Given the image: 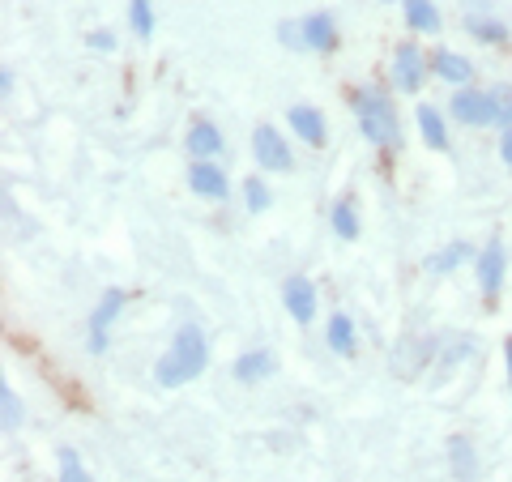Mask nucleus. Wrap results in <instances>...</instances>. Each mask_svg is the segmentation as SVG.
Listing matches in <instances>:
<instances>
[{"label": "nucleus", "mask_w": 512, "mask_h": 482, "mask_svg": "<svg viewBox=\"0 0 512 482\" xmlns=\"http://www.w3.org/2000/svg\"><path fill=\"white\" fill-rule=\"evenodd\" d=\"M286 120H291L295 137H303L308 146H325V120H320V111H312V107H291V111H286Z\"/></svg>", "instance_id": "nucleus-10"}, {"label": "nucleus", "mask_w": 512, "mask_h": 482, "mask_svg": "<svg viewBox=\"0 0 512 482\" xmlns=\"http://www.w3.org/2000/svg\"><path fill=\"white\" fill-rule=\"evenodd\" d=\"M0 406H5V431H18V427H22V401L13 397L9 384L0 389Z\"/></svg>", "instance_id": "nucleus-22"}, {"label": "nucleus", "mask_w": 512, "mask_h": 482, "mask_svg": "<svg viewBox=\"0 0 512 482\" xmlns=\"http://www.w3.org/2000/svg\"><path fill=\"white\" fill-rule=\"evenodd\" d=\"M128 18H133V30L141 39H150L154 35V13H150V0H133L128 5Z\"/></svg>", "instance_id": "nucleus-20"}, {"label": "nucleus", "mask_w": 512, "mask_h": 482, "mask_svg": "<svg viewBox=\"0 0 512 482\" xmlns=\"http://www.w3.org/2000/svg\"><path fill=\"white\" fill-rule=\"evenodd\" d=\"M188 154H197V158H214V154H222L218 128H214V124H192V128H188Z\"/></svg>", "instance_id": "nucleus-14"}, {"label": "nucleus", "mask_w": 512, "mask_h": 482, "mask_svg": "<svg viewBox=\"0 0 512 482\" xmlns=\"http://www.w3.org/2000/svg\"><path fill=\"white\" fill-rule=\"evenodd\" d=\"M466 256H470V248H466V244H461V239H457V244H448L440 256H431V261H427V269H431V273H448L453 265H461V261H466Z\"/></svg>", "instance_id": "nucleus-18"}, {"label": "nucleus", "mask_w": 512, "mask_h": 482, "mask_svg": "<svg viewBox=\"0 0 512 482\" xmlns=\"http://www.w3.org/2000/svg\"><path fill=\"white\" fill-rule=\"evenodd\" d=\"M419 128H423V137H427L431 150H448V133H444V120H440L436 107L419 103Z\"/></svg>", "instance_id": "nucleus-16"}, {"label": "nucleus", "mask_w": 512, "mask_h": 482, "mask_svg": "<svg viewBox=\"0 0 512 482\" xmlns=\"http://www.w3.org/2000/svg\"><path fill=\"white\" fill-rule=\"evenodd\" d=\"M244 197H248V210H265V205H269V188L261 180H248L244 184Z\"/></svg>", "instance_id": "nucleus-26"}, {"label": "nucleus", "mask_w": 512, "mask_h": 482, "mask_svg": "<svg viewBox=\"0 0 512 482\" xmlns=\"http://www.w3.org/2000/svg\"><path fill=\"white\" fill-rule=\"evenodd\" d=\"M252 154H256V163H261L265 171H291L295 167L286 137H278V128H269V124H261L252 133Z\"/></svg>", "instance_id": "nucleus-3"}, {"label": "nucleus", "mask_w": 512, "mask_h": 482, "mask_svg": "<svg viewBox=\"0 0 512 482\" xmlns=\"http://www.w3.org/2000/svg\"><path fill=\"white\" fill-rule=\"evenodd\" d=\"M393 82H397V90H406V94H414V90L423 86V56H419V47H414V43L397 47V56H393Z\"/></svg>", "instance_id": "nucleus-6"}, {"label": "nucleus", "mask_w": 512, "mask_h": 482, "mask_svg": "<svg viewBox=\"0 0 512 482\" xmlns=\"http://www.w3.org/2000/svg\"><path fill=\"white\" fill-rule=\"evenodd\" d=\"M500 150H504V163L512 167V128H504V141H500Z\"/></svg>", "instance_id": "nucleus-27"}, {"label": "nucleus", "mask_w": 512, "mask_h": 482, "mask_svg": "<svg viewBox=\"0 0 512 482\" xmlns=\"http://www.w3.org/2000/svg\"><path fill=\"white\" fill-rule=\"evenodd\" d=\"M282 299H286V312H291L299 325H308V320L316 316V291H312V282L308 278H286V286H282Z\"/></svg>", "instance_id": "nucleus-8"}, {"label": "nucleus", "mask_w": 512, "mask_h": 482, "mask_svg": "<svg viewBox=\"0 0 512 482\" xmlns=\"http://www.w3.org/2000/svg\"><path fill=\"white\" fill-rule=\"evenodd\" d=\"M478 286H483V295L495 299L504 286V244L500 239H487V248L478 252Z\"/></svg>", "instance_id": "nucleus-5"}, {"label": "nucleus", "mask_w": 512, "mask_h": 482, "mask_svg": "<svg viewBox=\"0 0 512 482\" xmlns=\"http://www.w3.org/2000/svg\"><path fill=\"white\" fill-rule=\"evenodd\" d=\"M205 363H210V346H205V333L197 325H184L180 333H175V342L163 359H158V384H167V389H175V384H184L192 376L205 372Z\"/></svg>", "instance_id": "nucleus-1"}, {"label": "nucleus", "mask_w": 512, "mask_h": 482, "mask_svg": "<svg viewBox=\"0 0 512 482\" xmlns=\"http://www.w3.org/2000/svg\"><path fill=\"white\" fill-rule=\"evenodd\" d=\"M303 47H316V52H329L338 35H333V18L329 13H312V18H303Z\"/></svg>", "instance_id": "nucleus-11"}, {"label": "nucleus", "mask_w": 512, "mask_h": 482, "mask_svg": "<svg viewBox=\"0 0 512 482\" xmlns=\"http://www.w3.org/2000/svg\"><path fill=\"white\" fill-rule=\"evenodd\" d=\"M329 346L338 350V355H350V350H355V325H350L346 316L329 320Z\"/></svg>", "instance_id": "nucleus-17"}, {"label": "nucleus", "mask_w": 512, "mask_h": 482, "mask_svg": "<svg viewBox=\"0 0 512 482\" xmlns=\"http://www.w3.org/2000/svg\"><path fill=\"white\" fill-rule=\"evenodd\" d=\"M333 231H338L342 239H359V222H355V210H350V201L333 205Z\"/></svg>", "instance_id": "nucleus-19"}, {"label": "nucleus", "mask_w": 512, "mask_h": 482, "mask_svg": "<svg viewBox=\"0 0 512 482\" xmlns=\"http://www.w3.org/2000/svg\"><path fill=\"white\" fill-rule=\"evenodd\" d=\"M406 22L414 30H423V35H436V30H440V13H436L431 0H406Z\"/></svg>", "instance_id": "nucleus-15"}, {"label": "nucleus", "mask_w": 512, "mask_h": 482, "mask_svg": "<svg viewBox=\"0 0 512 482\" xmlns=\"http://www.w3.org/2000/svg\"><path fill=\"white\" fill-rule=\"evenodd\" d=\"M355 116H359V128L372 146H397V116H393V103L384 99L380 90L355 94Z\"/></svg>", "instance_id": "nucleus-2"}, {"label": "nucleus", "mask_w": 512, "mask_h": 482, "mask_svg": "<svg viewBox=\"0 0 512 482\" xmlns=\"http://www.w3.org/2000/svg\"><path fill=\"white\" fill-rule=\"evenodd\" d=\"M0 90H5V94H13V73H9V69L0 73Z\"/></svg>", "instance_id": "nucleus-28"}, {"label": "nucleus", "mask_w": 512, "mask_h": 482, "mask_svg": "<svg viewBox=\"0 0 512 482\" xmlns=\"http://www.w3.org/2000/svg\"><path fill=\"white\" fill-rule=\"evenodd\" d=\"M188 188L197 192V197H227V175H222L210 158H201V163L188 167Z\"/></svg>", "instance_id": "nucleus-9"}, {"label": "nucleus", "mask_w": 512, "mask_h": 482, "mask_svg": "<svg viewBox=\"0 0 512 482\" xmlns=\"http://www.w3.org/2000/svg\"><path fill=\"white\" fill-rule=\"evenodd\" d=\"M453 470L457 478H474V453L466 440H453Z\"/></svg>", "instance_id": "nucleus-24"}, {"label": "nucleus", "mask_w": 512, "mask_h": 482, "mask_svg": "<svg viewBox=\"0 0 512 482\" xmlns=\"http://www.w3.org/2000/svg\"><path fill=\"white\" fill-rule=\"evenodd\" d=\"M269 372H274V355H269V350H248V355H239V363H235V376L244 384L265 380Z\"/></svg>", "instance_id": "nucleus-13"}, {"label": "nucleus", "mask_w": 512, "mask_h": 482, "mask_svg": "<svg viewBox=\"0 0 512 482\" xmlns=\"http://www.w3.org/2000/svg\"><path fill=\"white\" fill-rule=\"evenodd\" d=\"M470 30H474V39H483V43H500V39H504V26H500V22L470 18Z\"/></svg>", "instance_id": "nucleus-25"}, {"label": "nucleus", "mask_w": 512, "mask_h": 482, "mask_svg": "<svg viewBox=\"0 0 512 482\" xmlns=\"http://www.w3.org/2000/svg\"><path fill=\"white\" fill-rule=\"evenodd\" d=\"M60 482H90L86 465L77 461V453H73V448H60Z\"/></svg>", "instance_id": "nucleus-21"}, {"label": "nucleus", "mask_w": 512, "mask_h": 482, "mask_svg": "<svg viewBox=\"0 0 512 482\" xmlns=\"http://www.w3.org/2000/svg\"><path fill=\"white\" fill-rule=\"evenodd\" d=\"M453 116L470 128H483V124H495V99L483 90H461L453 99Z\"/></svg>", "instance_id": "nucleus-4"}, {"label": "nucleus", "mask_w": 512, "mask_h": 482, "mask_svg": "<svg viewBox=\"0 0 512 482\" xmlns=\"http://www.w3.org/2000/svg\"><path fill=\"white\" fill-rule=\"evenodd\" d=\"M120 308H124V291H107L103 303L94 308V316H90V350L94 355H103L107 350V325L120 316Z\"/></svg>", "instance_id": "nucleus-7"}, {"label": "nucleus", "mask_w": 512, "mask_h": 482, "mask_svg": "<svg viewBox=\"0 0 512 482\" xmlns=\"http://www.w3.org/2000/svg\"><path fill=\"white\" fill-rule=\"evenodd\" d=\"M431 69H436L444 82H453V86H466L470 82V60L457 56V52H448V47H440V52L431 56Z\"/></svg>", "instance_id": "nucleus-12"}, {"label": "nucleus", "mask_w": 512, "mask_h": 482, "mask_svg": "<svg viewBox=\"0 0 512 482\" xmlns=\"http://www.w3.org/2000/svg\"><path fill=\"white\" fill-rule=\"evenodd\" d=\"M491 99H495V124L512 128V86H495Z\"/></svg>", "instance_id": "nucleus-23"}]
</instances>
